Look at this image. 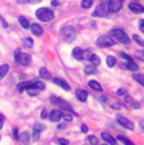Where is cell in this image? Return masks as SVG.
<instances>
[{
    "instance_id": "cell-1",
    "label": "cell",
    "mask_w": 144,
    "mask_h": 145,
    "mask_svg": "<svg viewBox=\"0 0 144 145\" xmlns=\"http://www.w3.org/2000/svg\"><path fill=\"white\" fill-rule=\"evenodd\" d=\"M14 61L18 65H22L24 67L29 66L30 62H32V57L28 53H23L20 49H16L15 53H14Z\"/></svg>"
},
{
    "instance_id": "cell-2",
    "label": "cell",
    "mask_w": 144,
    "mask_h": 145,
    "mask_svg": "<svg viewBox=\"0 0 144 145\" xmlns=\"http://www.w3.org/2000/svg\"><path fill=\"white\" fill-rule=\"evenodd\" d=\"M110 37H113L115 40L120 42V43L125 44V46H128V44H130V39H129V37L126 35V33L124 32L123 29H113L111 32H110Z\"/></svg>"
},
{
    "instance_id": "cell-3",
    "label": "cell",
    "mask_w": 144,
    "mask_h": 145,
    "mask_svg": "<svg viewBox=\"0 0 144 145\" xmlns=\"http://www.w3.org/2000/svg\"><path fill=\"white\" fill-rule=\"evenodd\" d=\"M35 16L42 22H49L52 19H54V13L48 8H39L35 12Z\"/></svg>"
},
{
    "instance_id": "cell-4",
    "label": "cell",
    "mask_w": 144,
    "mask_h": 145,
    "mask_svg": "<svg viewBox=\"0 0 144 145\" xmlns=\"http://www.w3.org/2000/svg\"><path fill=\"white\" fill-rule=\"evenodd\" d=\"M61 34H62V38L65 39L66 42H68V43H71V42L75 40V38H76V30H75L73 27H65L62 29V32H61Z\"/></svg>"
},
{
    "instance_id": "cell-5",
    "label": "cell",
    "mask_w": 144,
    "mask_h": 145,
    "mask_svg": "<svg viewBox=\"0 0 144 145\" xmlns=\"http://www.w3.org/2000/svg\"><path fill=\"white\" fill-rule=\"evenodd\" d=\"M114 44H115V40L111 37H109V35L99 37L98 40H96V46L101 47V48H104V47H113Z\"/></svg>"
},
{
    "instance_id": "cell-6",
    "label": "cell",
    "mask_w": 144,
    "mask_h": 145,
    "mask_svg": "<svg viewBox=\"0 0 144 145\" xmlns=\"http://www.w3.org/2000/svg\"><path fill=\"white\" fill-rule=\"evenodd\" d=\"M49 101H51L52 104L61 106V107L66 108V110H67V111H70V112L73 114V108H72V106H71L70 104H68V102H66L65 100L60 99V97H56V96H51V99H49Z\"/></svg>"
},
{
    "instance_id": "cell-7",
    "label": "cell",
    "mask_w": 144,
    "mask_h": 145,
    "mask_svg": "<svg viewBox=\"0 0 144 145\" xmlns=\"http://www.w3.org/2000/svg\"><path fill=\"white\" fill-rule=\"evenodd\" d=\"M123 0H110L107 3V10H109V13H116L123 8Z\"/></svg>"
},
{
    "instance_id": "cell-8",
    "label": "cell",
    "mask_w": 144,
    "mask_h": 145,
    "mask_svg": "<svg viewBox=\"0 0 144 145\" xmlns=\"http://www.w3.org/2000/svg\"><path fill=\"white\" fill-rule=\"evenodd\" d=\"M107 13H109V10H107V4L102 3V4H100V5H98V7H96V9L94 10V13H92V16L104 18V16L107 15Z\"/></svg>"
},
{
    "instance_id": "cell-9",
    "label": "cell",
    "mask_w": 144,
    "mask_h": 145,
    "mask_svg": "<svg viewBox=\"0 0 144 145\" xmlns=\"http://www.w3.org/2000/svg\"><path fill=\"white\" fill-rule=\"evenodd\" d=\"M116 121L123 127H126V129H129V130H134V124H133L129 119L124 118L123 115H116Z\"/></svg>"
},
{
    "instance_id": "cell-10",
    "label": "cell",
    "mask_w": 144,
    "mask_h": 145,
    "mask_svg": "<svg viewBox=\"0 0 144 145\" xmlns=\"http://www.w3.org/2000/svg\"><path fill=\"white\" fill-rule=\"evenodd\" d=\"M44 129H46L44 125L35 124L34 127H33V139H34V140H38V139H39V135H41V131H43Z\"/></svg>"
},
{
    "instance_id": "cell-11",
    "label": "cell",
    "mask_w": 144,
    "mask_h": 145,
    "mask_svg": "<svg viewBox=\"0 0 144 145\" xmlns=\"http://www.w3.org/2000/svg\"><path fill=\"white\" fill-rule=\"evenodd\" d=\"M129 9L132 10L133 13H135V14H143L144 13V8L140 4H137V3H130Z\"/></svg>"
},
{
    "instance_id": "cell-12",
    "label": "cell",
    "mask_w": 144,
    "mask_h": 145,
    "mask_svg": "<svg viewBox=\"0 0 144 145\" xmlns=\"http://www.w3.org/2000/svg\"><path fill=\"white\" fill-rule=\"evenodd\" d=\"M53 83H54V85H58L60 87H62L63 90H66V91H70L71 90L70 85H68L66 81H63L62 78H58V77H56V78H53Z\"/></svg>"
},
{
    "instance_id": "cell-13",
    "label": "cell",
    "mask_w": 144,
    "mask_h": 145,
    "mask_svg": "<svg viewBox=\"0 0 144 145\" xmlns=\"http://www.w3.org/2000/svg\"><path fill=\"white\" fill-rule=\"evenodd\" d=\"M61 118H62V112H61L60 110H53V111H51V114L48 115V119L51 120L52 122H56L58 121Z\"/></svg>"
},
{
    "instance_id": "cell-14",
    "label": "cell",
    "mask_w": 144,
    "mask_h": 145,
    "mask_svg": "<svg viewBox=\"0 0 144 145\" xmlns=\"http://www.w3.org/2000/svg\"><path fill=\"white\" fill-rule=\"evenodd\" d=\"M30 29H32L33 34H35L37 37H41V35L43 34V28L39 25V24H32V25L29 27Z\"/></svg>"
},
{
    "instance_id": "cell-15",
    "label": "cell",
    "mask_w": 144,
    "mask_h": 145,
    "mask_svg": "<svg viewBox=\"0 0 144 145\" xmlns=\"http://www.w3.org/2000/svg\"><path fill=\"white\" fill-rule=\"evenodd\" d=\"M72 56L77 61H84V51L81 48H75L73 52H72Z\"/></svg>"
},
{
    "instance_id": "cell-16",
    "label": "cell",
    "mask_w": 144,
    "mask_h": 145,
    "mask_svg": "<svg viewBox=\"0 0 144 145\" xmlns=\"http://www.w3.org/2000/svg\"><path fill=\"white\" fill-rule=\"evenodd\" d=\"M87 96H88V93L86 92V91H84V90H76V97L80 100L81 102H85L87 100Z\"/></svg>"
},
{
    "instance_id": "cell-17",
    "label": "cell",
    "mask_w": 144,
    "mask_h": 145,
    "mask_svg": "<svg viewBox=\"0 0 144 145\" xmlns=\"http://www.w3.org/2000/svg\"><path fill=\"white\" fill-rule=\"evenodd\" d=\"M101 139L104 141H106V143H109V144H111V145H115L116 144V140L114 138H113L111 135H109L107 133H102L101 134Z\"/></svg>"
},
{
    "instance_id": "cell-18",
    "label": "cell",
    "mask_w": 144,
    "mask_h": 145,
    "mask_svg": "<svg viewBox=\"0 0 144 145\" xmlns=\"http://www.w3.org/2000/svg\"><path fill=\"white\" fill-rule=\"evenodd\" d=\"M88 86H90V87L92 88V90L98 91V92H101V91H102V87L100 86V83H99L98 81H94V80L88 81Z\"/></svg>"
},
{
    "instance_id": "cell-19",
    "label": "cell",
    "mask_w": 144,
    "mask_h": 145,
    "mask_svg": "<svg viewBox=\"0 0 144 145\" xmlns=\"http://www.w3.org/2000/svg\"><path fill=\"white\" fill-rule=\"evenodd\" d=\"M123 67H124V68H126V69H130V71H133V72H137L138 69H139V67L135 65V63L133 62L132 59L128 61V63H125V65H124Z\"/></svg>"
},
{
    "instance_id": "cell-20",
    "label": "cell",
    "mask_w": 144,
    "mask_h": 145,
    "mask_svg": "<svg viewBox=\"0 0 144 145\" xmlns=\"http://www.w3.org/2000/svg\"><path fill=\"white\" fill-rule=\"evenodd\" d=\"M18 22H19V24L22 25V28H24V29H28V28L30 27L28 19L24 18V16H19V18H18Z\"/></svg>"
},
{
    "instance_id": "cell-21",
    "label": "cell",
    "mask_w": 144,
    "mask_h": 145,
    "mask_svg": "<svg viewBox=\"0 0 144 145\" xmlns=\"http://www.w3.org/2000/svg\"><path fill=\"white\" fill-rule=\"evenodd\" d=\"M84 72H85L86 74H95L96 72H98V71H96V66L88 65V66H86V67L84 68Z\"/></svg>"
},
{
    "instance_id": "cell-22",
    "label": "cell",
    "mask_w": 144,
    "mask_h": 145,
    "mask_svg": "<svg viewBox=\"0 0 144 145\" xmlns=\"http://www.w3.org/2000/svg\"><path fill=\"white\" fill-rule=\"evenodd\" d=\"M30 86H32V82H29V81H27V82H20L18 85V91L19 92H23V91H26Z\"/></svg>"
},
{
    "instance_id": "cell-23",
    "label": "cell",
    "mask_w": 144,
    "mask_h": 145,
    "mask_svg": "<svg viewBox=\"0 0 144 145\" xmlns=\"http://www.w3.org/2000/svg\"><path fill=\"white\" fill-rule=\"evenodd\" d=\"M9 71V65H1L0 66V80H3L5 77V74Z\"/></svg>"
},
{
    "instance_id": "cell-24",
    "label": "cell",
    "mask_w": 144,
    "mask_h": 145,
    "mask_svg": "<svg viewBox=\"0 0 144 145\" xmlns=\"http://www.w3.org/2000/svg\"><path fill=\"white\" fill-rule=\"evenodd\" d=\"M32 86L35 87L37 90H39V91H43L44 88H46V85H44L42 81H34V82H32Z\"/></svg>"
},
{
    "instance_id": "cell-25",
    "label": "cell",
    "mask_w": 144,
    "mask_h": 145,
    "mask_svg": "<svg viewBox=\"0 0 144 145\" xmlns=\"http://www.w3.org/2000/svg\"><path fill=\"white\" fill-rule=\"evenodd\" d=\"M90 62L92 63L94 66H96V67H98V66L101 63V59H100V57H99V56L92 54V56H91V58H90Z\"/></svg>"
},
{
    "instance_id": "cell-26",
    "label": "cell",
    "mask_w": 144,
    "mask_h": 145,
    "mask_svg": "<svg viewBox=\"0 0 144 145\" xmlns=\"http://www.w3.org/2000/svg\"><path fill=\"white\" fill-rule=\"evenodd\" d=\"M106 65L107 67H114L116 65V59H115V57H113V56H107L106 57Z\"/></svg>"
},
{
    "instance_id": "cell-27",
    "label": "cell",
    "mask_w": 144,
    "mask_h": 145,
    "mask_svg": "<svg viewBox=\"0 0 144 145\" xmlns=\"http://www.w3.org/2000/svg\"><path fill=\"white\" fill-rule=\"evenodd\" d=\"M94 4V0H82L81 1V7L84 8V9H88V8H91V5Z\"/></svg>"
},
{
    "instance_id": "cell-28",
    "label": "cell",
    "mask_w": 144,
    "mask_h": 145,
    "mask_svg": "<svg viewBox=\"0 0 144 145\" xmlns=\"http://www.w3.org/2000/svg\"><path fill=\"white\" fill-rule=\"evenodd\" d=\"M39 76L42 77V78H49V77H51V74H49V72L47 71L46 68H41L39 69Z\"/></svg>"
},
{
    "instance_id": "cell-29",
    "label": "cell",
    "mask_w": 144,
    "mask_h": 145,
    "mask_svg": "<svg viewBox=\"0 0 144 145\" xmlns=\"http://www.w3.org/2000/svg\"><path fill=\"white\" fill-rule=\"evenodd\" d=\"M27 92H28V95H30V96H37L38 92H39V90H37L35 87L30 86V87L27 88Z\"/></svg>"
},
{
    "instance_id": "cell-30",
    "label": "cell",
    "mask_w": 144,
    "mask_h": 145,
    "mask_svg": "<svg viewBox=\"0 0 144 145\" xmlns=\"http://www.w3.org/2000/svg\"><path fill=\"white\" fill-rule=\"evenodd\" d=\"M19 139H20L22 143H28V141H29V134L27 133V131L22 133L20 136H19Z\"/></svg>"
},
{
    "instance_id": "cell-31",
    "label": "cell",
    "mask_w": 144,
    "mask_h": 145,
    "mask_svg": "<svg viewBox=\"0 0 144 145\" xmlns=\"http://www.w3.org/2000/svg\"><path fill=\"white\" fill-rule=\"evenodd\" d=\"M133 78L144 86V74H133Z\"/></svg>"
},
{
    "instance_id": "cell-32",
    "label": "cell",
    "mask_w": 144,
    "mask_h": 145,
    "mask_svg": "<svg viewBox=\"0 0 144 145\" xmlns=\"http://www.w3.org/2000/svg\"><path fill=\"white\" fill-rule=\"evenodd\" d=\"M23 44H24V47H27V48H32L33 47V39L32 38H26V39L23 40Z\"/></svg>"
},
{
    "instance_id": "cell-33",
    "label": "cell",
    "mask_w": 144,
    "mask_h": 145,
    "mask_svg": "<svg viewBox=\"0 0 144 145\" xmlns=\"http://www.w3.org/2000/svg\"><path fill=\"white\" fill-rule=\"evenodd\" d=\"M133 39H134L135 42H137L138 44H140V46H142V47H144V40H143L142 38H140L138 34H134V35H133Z\"/></svg>"
},
{
    "instance_id": "cell-34",
    "label": "cell",
    "mask_w": 144,
    "mask_h": 145,
    "mask_svg": "<svg viewBox=\"0 0 144 145\" xmlns=\"http://www.w3.org/2000/svg\"><path fill=\"white\" fill-rule=\"evenodd\" d=\"M116 140H119V141H121V143H124V144H128V145H133V143L130 140H128L126 138H123V136H118L116 138Z\"/></svg>"
},
{
    "instance_id": "cell-35",
    "label": "cell",
    "mask_w": 144,
    "mask_h": 145,
    "mask_svg": "<svg viewBox=\"0 0 144 145\" xmlns=\"http://www.w3.org/2000/svg\"><path fill=\"white\" fill-rule=\"evenodd\" d=\"M87 141L90 144H92V145H96L98 144V138H96V136H92V135H90L87 138Z\"/></svg>"
},
{
    "instance_id": "cell-36",
    "label": "cell",
    "mask_w": 144,
    "mask_h": 145,
    "mask_svg": "<svg viewBox=\"0 0 144 145\" xmlns=\"http://www.w3.org/2000/svg\"><path fill=\"white\" fill-rule=\"evenodd\" d=\"M134 54H135V57H137V58L144 61V51H135Z\"/></svg>"
},
{
    "instance_id": "cell-37",
    "label": "cell",
    "mask_w": 144,
    "mask_h": 145,
    "mask_svg": "<svg viewBox=\"0 0 144 145\" xmlns=\"http://www.w3.org/2000/svg\"><path fill=\"white\" fill-rule=\"evenodd\" d=\"M91 56H92L91 51H84V61H90Z\"/></svg>"
},
{
    "instance_id": "cell-38",
    "label": "cell",
    "mask_w": 144,
    "mask_h": 145,
    "mask_svg": "<svg viewBox=\"0 0 144 145\" xmlns=\"http://www.w3.org/2000/svg\"><path fill=\"white\" fill-rule=\"evenodd\" d=\"M62 118L65 119V121H72V116L68 114H62Z\"/></svg>"
},
{
    "instance_id": "cell-39",
    "label": "cell",
    "mask_w": 144,
    "mask_h": 145,
    "mask_svg": "<svg viewBox=\"0 0 144 145\" xmlns=\"http://www.w3.org/2000/svg\"><path fill=\"white\" fill-rule=\"evenodd\" d=\"M13 138H14L15 140H18V139H19V135H18V129H16V127H14V129H13Z\"/></svg>"
},
{
    "instance_id": "cell-40",
    "label": "cell",
    "mask_w": 144,
    "mask_h": 145,
    "mask_svg": "<svg viewBox=\"0 0 144 145\" xmlns=\"http://www.w3.org/2000/svg\"><path fill=\"white\" fill-rule=\"evenodd\" d=\"M116 93H118V95H126V93H128V91H126L125 88H119V90L116 91Z\"/></svg>"
},
{
    "instance_id": "cell-41",
    "label": "cell",
    "mask_w": 144,
    "mask_h": 145,
    "mask_svg": "<svg viewBox=\"0 0 144 145\" xmlns=\"http://www.w3.org/2000/svg\"><path fill=\"white\" fill-rule=\"evenodd\" d=\"M120 57H123L124 59H126V61H130V59H132V58H130L128 54H125L124 52H120Z\"/></svg>"
},
{
    "instance_id": "cell-42",
    "label": "cell",
    "mask_w": 144,
    "mask_h": 145,
    "mask_svg": "<svg viewBox=\"0 0 144 145\" xmlns=\"http://www.w3.org/2000/svg\"><path fill=\"white\" fill-rule=\"evenodd\" d=\"M41 118H42V119H47V118H48V111H47V110H43L42 114H41Z\"/></svg>"
},
{
    "instance_id": "cell-43",
    "label": "cell",
    "mask_w": 144,
    "mask_h": 145,
    "mask_svg": "<svg viewBox=\"0 0 144 145\" xmlns=\"http://www.w3.org/2000/svg\"><path fill=\"white\" fill-rule=\"evenodd\" d=\"M4 121H5L4 115H1V114H0V129H1V127H3V125H4Z\"/></svg>"
},
{
    "instance_id": "cell-44",
    "label": "cell",
    "mask_w": 144,
    "mask_h": 145,
    "mask_svg": "<svg viewBox=\"0 0 144 145\" xmlns=\"http://www.w3.org/2000/svg\"><path fill=\"white\" fill-rule=\"evenodd\" d=\"M139 29L144 33V19H142V20L139 22Z\"/></svg>"
},
{
    "instance_id": "cell-45",
    "label": "cell",
    "mask_w": 144,
    "mask_h": 145,
    "mask_svg": "<svg viewBox=\"0 0 144 145\" xmlns=\"http://www.w3.org/2000/svg\"><path fill=\"white\" fill-rule=\"evenodd\" d=\"M81 131L82 133H87L88 131V127L86 126V125H81Z\"/></svg>"
},
{
    "instance_id": "cell-46",
    "label": "cell",
    "mask_w": 144,
    "mask_h": 145,
    "mask_svg": "<svg viewBox=\"0 0 144 145\" xmlns=\"http://www.w3.org/2000/svg\"><path fill=\"white\" fill-rule=\"evenodd\" d=\"M58 141H60V144H66V145H67L68 143H70V141H68L67 139H60V140H58Z\"/></svg>"
},
{
    "instance_id": "cell-47",
    "label": "cell",
    "mask_w": 144,
    "mask_h": 145,
    "mask_svg": "<svg viewBox=\"0 0 144 145\" xmlns=\"http://www.w3.org/2000/svg\"><path fill=\"white\" fill-rule=\"evenodd\" d=\"M42 0H27V3H29V4H37V3H41Z\"/></svg>"
},
{
    "instance_id": "cell-48",
    "label": "cell",
    "mask_w": 144,
    "mask_h": 145,
    "mask_svg": "<svg viewBox=\"0 0 144 145\" xmlns=\"http://www.w3.org/2000/svg\"><path fill=\"white\" fill-rule=\"evenodd\" d=\"M121 106L120 104H118V102H115V104H113V108H120Z\"/></svg>"
},
{
    "instance_id": "cell-49",
    "label": "cell",
    "mask_w": 144,
    "mask_h": 145,
    "mask_svg": "<svg viewBox=\"0 0 144 145\" xmlns=\"http://www.w3.org/2000/svg\"><path fill=\"white\" fill-rule=\"evenodd\" d=\"M0 20H1V23H3V27H4V28H8V23L4 20V19L1 18V19H0Z\"/></svg>"
},
{
    "instance_id": "cell-50",
    "label": "cell",
    "mask_w": 144,
    "mask_h": 145,
    "mask_svg": "<svg viewBox=\"0 0 144 145\" xmlns=\"http://www.w3.org/2000/svg\"><path fill=\"white\" fill-rule=\"evenodd\" d=\"M52 5H53V7H58V5H60V3H58L57 0H53V1H52Z\"/></svg>"
},
{
    "instance_id": "cell-51",
    "label": "cell",
    "mask_w": 144,
    "mask_h": 145,
    "mask_svg": "<svg viewBox=\"0 0 144 145\" xmlns=\"http://www.w3.org/2000/svg\"><path fill=\"white\" fill-rule=\"evenodd\" d=\"M65 127H66V124H60L58 125V129H61V130L65 129Z\"/></svg>"
},
{
    "instance_id": "cell-52",
    "label": "cell",
    "mask_w": 144,
    "mask_h": 145,
    "mask_svg": "<svg viewBox=\"0 0 144 145\" xmlns=\"http://www.w3.org/2000/svg\"><path fill=\"white\" fill-rule=\"evenodd\" d=\"M16 1H18L19 4H26V3H27V0H16Z\"/></svg>"
},
{
    "instance_id": "cell-53",
    "label": "cell",
    "mask_w": 144,
    "mask_h": 145,
    "mask_svg": "<svg viewBox=\"0 0 144 145\" xmlns=\"http://www.w3.org/2000/svg\"><path fill=\"white\" fill-rule=\"evenodd\" d=\"M0 19H1V15H0Z\"/></svg>"
}]
</instances>
